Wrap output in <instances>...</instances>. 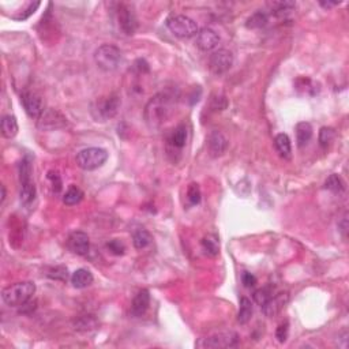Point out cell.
Returning a JSON list of instances; mask_svg holds the SVG:
<instances>
[{"label": "cell", "instance_id": "6da1fadb", "mask_svg": "<svg viewBox=\"0 0 349 349\" xmlns=\"http://www.w3.org/2000/svg\"><path fill=\"white\" fill-rule=\"evenodd\" d=\"M175 100L168 93H158L152 97L145 106V120L150 128H158L164 124L173 112Z\"/></svg>", "mask_w": 349, "mask_h": 349}, {"label": "cell", "instance_id": "7a4b0ae2", "mask_svg": "<svg viewBox=\"0 0 349 349\" xmlns=\"http://www.w3.org/2000/svg\"><path fill=\"white\" fill-rule=\"evenodd\" d=\"M36 292V285L32 281L17 282L14 285H10L3 289L2 299L10 307H21L22 304L29 302L33 298Z\"/></svg>", "mask_w": 349, "mask_h": 349}, {"label": "cell", "instance_id": "3957f363", "mask_svg": "<svg viewBox=\"0 0 349 349\" xmlns=\"http://www.w3.org/2000/svg\"><path fill=\"white\" fill-rule=\"evenodd\" d=\"M122 60V52L119 48L110 44H104L94 52V62L97 67L105 72L115 71Z\"/></svg>", "mask_w": 349, "mask_h": 349}, {"label": "cell", "instance_id": "277c9868", "mask_svg": "<svg viewBox=\"0 0 349 349\" xmlns=\"http://www.w3.org/2000/svg\"><path fill=\"white\" fill-rule=\"evenodd\" d=\"M108 160V152L101 147H88L76 154V164L84 171L101 168Z\"/></svg>", "mask_w": 349, "mask_h": 349}, {"label": "cell", "instance_id": "5b68a950", "mask_svg": "<svg viewBox=\"0 0 349 349\" xmlns=\"http://www.w3.org/2000/svg\"><path fill=\"white\" fill-rule=\"evenodd\" d=\"M167 26L173 36L180 38H190L198 34L197 22L185 15H173L167 19Z\"/></svg>", "mask_w": 349, "mask_h": 349}, {"label": "cell", "instance_id": "8992f818", "mask_svg": "<svg viewBox=\"0 0 349 349\" xmlns=\"http://www.w3.org/2000/svg\"><path fill=\"white\" fill-rule=\"evenodd\" d=\"M239 342V336L233 332L216 333L213 336L202 338L197 344L198 348L202 349H223L233 348Z\"/></svg>", "mask_w": 349, "mask_h": 349}, {"label": "cell", "instance_id": "52a82bcc", "mask_svg": "<svg viewBox=\"0 0 349 349\" xmlns=\"http://www.w3.org/2000/svg\"><path fill=\"white\" fill-rule=\"evenodd\" d=\"M120 104H122L120 98L118 96H115V94L105 97L102 100H98L96 102V106H93L94 118L97 120H100V122H105L108 119H112L119 112Z\"/></svg>", "mask_w": 349, "mask_h": 349}, {"label": "cell", "instance_id": "ba28073f", "mask_svg": "<svg viewBox=\"0 0 349 349\" xmlns=\"http://www.w3.org/2000/svg\"><path fill=\"white\" fill-rule=\"evenodd\" d=\"M233 66V55L228 49H219L213 52L209 58V70L214 75H223Z\"/></svg>", "mask_w": 349, "mask_h": 349}, {"label": "cell", "instance_id": "9c48e42d", "mask_svg": "<svg viewBox=\"0 0 349 349\" xmlns=\"http://www.w3.org/2000/svg\"><path fill=\"white\" fill-rule=\"evenodd\" d=\"M67 124V119L63 115L55 110H45L38 118L37 127L44 130H56V128H62Z\"/></svg>", "mask_w": 349, "mask_h": 349}, {"label": "cell", "instance_id": "30bf717a", "mask_svg": "<svg viewBox=\"0 0 349 349\" xmlns=\"http://www.w3.org/2000/svg\"><path fill=\"white\" fill-rule=\"evenodd\" d=\"M289 302V293L288 292H278L273 294L272 298L262 306V311L267 318H273L278 315L284 310L286 304Z\"/></svg>", "mask_w": 349, "mask_h": 349}, {"label": "cell", "instance_id": "8fae6325", "mask_svg": "<svg viewBox=\"0 0 349 349\" xmlns=\"http://www.w3.org/2000/svg\"><path fill=\"white\" fill-rule=\"evenodd\" d=\"M22 105L25 108L26 114L29 115L30 118L38 119L44 112V102H42L41 97L37 96L36 93L25 92L21 96Z\"/></svg>", "mask_w": 349, "mask_h": 349}, {"label": "cell", "instance_id": "7c38bea8", "mask_svg": "<svg viewBox=\"0 0 349 349\" xmlns=\"http://www.w3.org/2000/svg\"><path fill=\"white\" fill-rule=\"evenodd\" d=\"M228 149L227 137L220 131H211L207 137V152L210 157H221Z\"/></svg>", "mask_w": 349, "mask_h": 349}, {"label": "cell", "instance_id": "4fadbf2b", "mask_svg": "<svg viewBox=\"0 0 349 349\" xmlns=\"http://www.w3.org/2000/svg\"><path fill=\"white\" fill-rule=\"evenodd\" d=\"M118 22L119 28L122 29V32L127 36L135 33L137 29V18H135L132 10L128 6L120 5L118 9Z\"/></svg>", "mask_w": 349, "mask_h": 349}, {"label": "cell", "instance_id": "5bb4252c", "mask_svg": "<svg viewBox=\"0 0 349 349\" xmlns=\"http://www.w3.org/2000/svg\"><path fill=\"white\" fill-rule=\"evenodd\" d=\"M220 36L216 30L210 29V28H205V29L199 30L195 38V44L201 49V51H211L214 49L216 46L219 45Z\"/></svg>", "mask_w": 349, "mask_h": 349}, {"label": "cell", "instance_id": "9a60e30c", "mask_svg": "<svg viewBox=\"0 0 349 349\" xmlns=\"http://www.w3.org/2000/svg\"><path fill=\"white\" fill-rule=\"evenodd\" d=\"M68 248L76 255H85L90 248L89 236L85 232H72L68 237Z\"/></svg>", "mask_w": 349, "mask_h": 349}, {"label": "cell", "instance_id": "2e32d148", "mask_svg": "<svg viewBox=\"0 0 349 349\" xmlns=\"http://www.w3.org/2000/svg\"><path fill=\"white\" fill-rule=\"evenodd\" d=\"M149 306H150V294H149V290H139L137 296L134 298V300H132V304H131V314L134 316H142L147 311Z\"/></svg>", "mask_w": 349, "mask_h": 349}, {"label": "cell", "instance_id": "e0dca14e", "mask_svg": "<svg viewBox=\"0 0 349 349\" xmlns=\"http://www.w3.org/2000/svg\"><path fill=\"white\" fill-rule=\"evenodd\" d=\"M93 280H94L93 274L88 269L75 270L71 276V284L78 289H84V288H88L89 285H92Z\"/></svg>", "mask_w": 349, "mask_h": 349}, {"label": "cell", "instance_id": "ac0fdd59", "mask_svg": "<svg viewBox=\"0 0 349 349\" xmlns=\"http://www.w3.org/2000/svg\"><path fill=\"white\" fill-rule=\"evenodd\" d=\"M296 131V142L298 146L303 147L304 145H307L310 142V139L312 138V127L310 123L307 122H300L294 127Z\"/></svg>", "mask_w": 349, "mask_h": 349}, {"label": "cell", "instance_id": "d6986e66", "mask_svg": "<svg viewBox=\"0 0 349 349\" xmlns=\"http://www.w3.org/2000/svg\"><path fill=\"white\" fill-rule=\"evenodd\" d=\"M274 146L280 153V156L285 160H289L292 157V145H290V139L286 134H278L274 138Z\"/></svg>", "mask_w": 349, "mask_h": 349}, {"label": "cell", "instance_id": "ffe728a7", "mask_svg": "<svg viewBox=\"0 0 349 349\" xmlns=\"http://www.w3.org/2000/svg\"><path fill=\"white\" fill-rule=\"evenodd\" d=\"M2 135L5 138H14L18 134V122L15 116L7 115L2 119Z\"/></svg>", "mask_w": 349, "mask_h": 349}, {"label": "cell", "instance_id": "44dd1931", "mask_svg": "<svg viewBox=\"0 0 349 349\" xmlns=\"http://www.w3.org/2000/svg\"><path fill=\"white\" fill-rule=\"evenodd\" d=\"M253 303L251 300L247 298H241L240 300V308L237 312V322L240 325H246L250 322L251 316H253Z\"/></svg>", "mask_w": 349, "mask_h": 349}, {"label": "cell", "instance_id": "7402d4cb", "mask_svg": "<svg viewBox=\"0 0 349 349\" xmlns=\"http://www.w3.org/2000/svg\"><path fill=\"white\" fill-rule=\"evenodd\" d=\"M185 141H187V128L185 126H179L175 128V131L172 132V135L169 137V145L173 147V149H183L185 145Z\"/></svg>", "mask_w": 349, "mask_h": 349}, {"label": "cell", "instance_id": "603a6c76", "mask_svg": "<svg viewBox=\"0 0 349 349\" xmlns=\"http://www.w3.org/2000/svg\"><path fill=\"white\" fill-rule=\"evenodd\" d=\"M36 185L32 181H28V183H22L21 184V191H19V198H21L22 205L25 206H29L30 203L34 202L36 199Z\"/></svg>", "mask_w": 349, "mask_h": 349}, {"label": "cell", "instance_id": "cb8c5ba5", "mask_svg": "<svg viewBox=\"0 0 349 349\" xmlns=\"http://www.w3.org/2000/svg\"><path fill=\"white\" fill-rule=\"evenodd\" d=\"M267 22H269V15L265 11H257L251 17H248L246 26L248 29H262L267 25Z\"/></svg>", "mask_w": 349, "mask_h": 349}, {"label": "cell", "instance_id": "d4e9b609", "mask_svg": "<svg viewBox=\"0 0 349 349\" xmlns=\"http://www.w3.org/2000/svg\"><path fill=\"white\" fill-rule=\"evenodd\" d=\"M202 246H203V250H205V253H206L207 255H210V257H216V255H219L220 240H219V237H217L216 235H213V233H210V235H207L203 237Z\"/></svg>", "mask_w": 349, "mask_h": 349}, {"label": "cell", "instance_id": "484cf974", "mask_svg": "<svg viewBox=\"0 0 349 349\" xmlns=\"http://www.w3.org/2000/svg\"><path fill=\"white\" fill-rule=\"evenodd\" d=\"M82 199H84V191L76 185H71L64 194L63 202L67 206H74V205H78Z\"/></svg>", "mask_w": 349, "mask_h": 349}, {"label": "cell", "instance_id": "4316f807", "mask_svg": "<svg viewBox=\"0 0 349 349\" xmlns=\"http://www.w3.org/2000/svg\"><path fill=\"white\" fill-rule=\"evenodd\" d=\"M132 243L137 250H143L152 243V235L146 229H139L132 236Z\"/></svg>", "mask_w": 349, "mask_h": 349}, {"label": "cell", "instance_id": "83f0119b", "mask_svg": "<svg viewBox=\"0 0 349 349\" xmlns=\"http://www.w3.org/2000/svg\"><path fill=\"white\" fill-rule=\"evenodd\" d=\"M325 189L329 190V191H332V193L334 194H341L344 193L345 183L338 175H330V176L326 179V181H325Z\"/></svg>", "mask_w": 349, "mask_h": 349}, {"label": "cell", "instance_id": "f1b7e54d", "mask_svg": "<svg viewBox=\"0 0 349 349\" xmlns=\"http://www.w3.org/2000/svg\"><path fill=\"white\" fill-rule=\"evenodd\" d=\"M97 328V320L92 315H82L75 319V329L78 332H90Z\"/></svg>", "mask_w": 349, "mask_h": 349}, {"label": "cell", "instance_id": "f546056e", "mask_svg": "<svg viewBox=\"0 0 349 349\" xmlns=\"http://www.w3.org/2000/svg\"><path fill=\"white\" fill-rule=\"evenodd\" d=\"M270 11L276 15H285L286 13H289L292 10L296 7L293 2H273V3H269Z\"/></svg>", "mask_w": 349, "mask_h": 349}, {"label": "cell", "instance_id": "4dcf8cb0", "mask_svg": "<svg viewBox=\"0 0 349 349\" xmlns=\"http://www.w3.org/2000/svg\"><path fill=\"white\" fill-rule=\"evenodd\" d=\"M272 296H273V286L266 285L263 286V288H259L258 290H255L253 294V299L258 306H261L262 307Z\"/></svg>", "mask_w": 349, "mask_h": 349}, {"label": "cell", "instance_id": "1f68e13d", "mask_svg": "<svg viewBox=\"0 0 349 349\" xmlns=\"http://www.w3.org/2000/svg\"><path fill=\"white\" fill-rule=\"evenodd\" d=\"M19 181H21V184L32 181V164L28 157L19 163Z\"/></svg>", "mask_w": 349, "mask_h": 349}, {"label": "cell", "instance_id": "d6a6232c", "mask_svg": "<svg viewBox=\"0 0 349 349\" xmlns=\"http://www.w3.org/2000/svg\"><path fill=\"white\" fill-rule=\"evenodd\" d=\"M336 138V131L330 127H322L319 131V143L322 147H328Z\"/></svg>", "mask_w": 349, "mask_h": 349}, {"label": "cell", "instance_id": "836d02e7", "mask_svg": "<svg viewBox=\"0 0 349 349\" xmlns=\"http://www.w3.org/2000/svg\"><path fill=\"white\" fill-rule=\"evenodd\" d=\"M201 197H202V194H201L199 185L197 183H191L189 185V190H187V198H189L190 203L191 205H198L201 202Z\"/></svg>", "mask_w": 349, "mask_h": 349}, {"label": "cell", "instance_id": "e575fe53", "mask_svg": "<svg viewBox=\"0 0 349 349\" xmlns=\"http://www.w3.org/2000/svg\"><path fill=\"white\" fill-rule=\"evenodd\" d=\"M228 106V100L225 96L221 94H214L210 98V108L213 111H224Z\"/></svg>", "mask_w": 349, "mask_h": 349}, {"label": "cell", "instance_id": "d590c367", "mask_svg": "<svg viewBox=\"0 0 349 349\" xmlns=\"http://www.w3.org/2000/svg\"><path fill=\"white\" fill-rule=\"evenodd\" d=\"M106 248H108V250H110L111 253L114 254V255H123L124 251H126L124 244L118 239H114V240H111V241H108V243H106Z\"/></svg>", "mask_w": 349, "mask_h": 349}, {"label": "cell", "instance_id": "8d00e7d4", "mask_svg": "<svg viewBox=\"0 0 349 349\" xmlns=\"http://www.w3.org/2000/svg\"><path fill=\"white\" fill-rule=\"evenodd\" d=\"M48 277L53 278V280H60V281H66L68 277L67 274V269L63 267V266H56L53 269L49 270L48 273Z\"/></svg>", "mask_w": 349, "mask_h": 349}, {"label": "cell", "instance_id": "74e56055", "mask_svg": "<svg viewBox=\"0 0 349 349\" xmlns=\"http://www.w3.org/2000/svg\"><path fill=\"white\" fill-rule=\"evenodd\" d=\"M48 179L51 181L52 190H53L55 193H60L63 183H62V177H60L59 173L55 172V171H49V172H48Z\"/></svg>", "mask_w": 349, "mask_h": 349}, {"label": "cell", "instance_id": "f35d334b", "mask_svg": "<svg viewBox=\"0 0 349 349\" xmlns=\"http://www.w3.org/2000/svg\"><path fill=\"white\" fill-rule=\"evenodd\" d=\"M288 332H289V326H288V322H284L277 328L276 330V338L278 340V342H285L286 338H288Z\"/></svg>", "mask_w": 349, "mask_h": 349}, {"label": "cell", "instance_id": "ab89813d", "mask_svg": "<svg viewBox=\"0 0 349 349\" xmlns=\"http://www.w3.org/2000/svg\"><path fill=\"white\" fill-rule=\"evenodd\" d=\"M241 282L246 288H253L257 284V277L254 274L248 273V272H244L243 276H241Z\"/></svg>", "mask_w": 349, "mask_h": 349}, {"label": "cell", "instance_id": "60d3db41", "mask_svg": "<svg viewBox=\"0 0 349 349\" xmlns=\"http://www.w3.org/2000/svg\"><path fill=\"white\" fill-rule=\"evenodd\" d=\"M36 307H37V302L30 299L29 302H26L25 304H22L19 312H21V314H32V312L36 310Z\"/></svg>", "mask_w": 349, "mask_h": 349}, {"label": "cell", "instance_id": "b9f144b4", "mask_svg": "<svg viewBox=\"0 0 349 349\" xmlns=\"http://www.w3.org/2000/svg\"><path fill=\"white\" fill-rule=\"evenodd\" d=\"M338 228H340L342 236L346 237V232H348V219H346V216H344L342 220H341V223H338Z\"/></svg>", "mask_w": 349, "mask_h": 349}, {"label": "cell", "instance_id": "7bdbcfd3", "mask_svg": "<svg viewBox=\"0 0 349 349\" xmlns=\"http://www.w3.org/2000/svg\"><path fill=\"white\" fill-rule=\"evenodd\" d=\"M340 5V3H332V2H328V3H325V2H320V6L322 7H325V9H330V7H334V6Z\"/></svg>", "mask_w": 349, "mask_h": 349}, {"label": "cell", "instance_id": "ee69618b", "mask_svg": "<svg viewBox=\"0 0 349 349\" xmlns=\"http://www.w3.org/2000/svg\"><path fill=\"white\" fill-rule=\"evenodd\" d=\"M0 189H2V198H0V202L3 203V202H5V199H6V189H5V185H2Z\"/></svg>", "mask_w": 349, "mask_h": 349}]
</instances>
